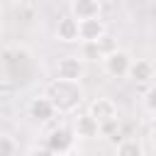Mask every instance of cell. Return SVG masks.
Instances as JSON below:
<instances>
[{
    "label": "cell",
    "instance_id": "5",
    "mask_svg": "<svg viewBox=\"0 0 156 156\" xmlns=\"http://www.w3.org/2000/svg\"><path fill=\"white\" fill-rule=\"evenodd\" d=\"M105 32H107V27L100 20V15L98 17L80 20V41L83 44H100L105 39Z\"/></svg>",
    "mask_w": 156,
    "mask_h": 156
},
{
    "label": "cell",
    "instance_id": "2",
    "mask_svg": "<svg viewBox=\"0 0 156 156\" xmlns=\"http://www.w3.org/2000/svg\"><path fill=\"white\" fill-rule=\"evenodd\" d=\"M132 54L127 49H110L105 56H102V68L107 76L112 78H127L129 76V68H132Z\"/></svg>",
    "mask_w": 156,
    "mask_h": 156
},
{
    "label": "cell",
    "instance_id": "17",
    "mask_svg": "<svg viewBox=\"0 0 156 156\" xmlns=\"http://www.w3.org/2000/svg\"><path fill=\"white\" fill-rule=\"evenodd\" d=\"M7 2H17V0H7Z\"/></svg>",
    "mask_w": 156,
    "mask_h": 156
},
{
    "label": "cell",
    "instance_id": "11",
    "mask_svg": "<svg viewBox=\"0 0 156 156\" xmlns=\"http://www.w3.org/2000/svg\"><path fill=\"white\" fill-rule=\"evenodd\" d=\"M127 78H132L134 83H149L154 78V63L146 61V58H134Z\"/></svg>",
    "mask_w": 156,
    "mask_h": 156
},
{
    "label": "cell",
    "instance_id": "1",
    "mask_svg": "<svg viewBox=\"0 0 156 156\" xmlns=\"http://www.w3.org/2000/svg\"><path fill=\"white\" fill-rule=\"evenodd\" d=\"M49 98L56 102L58 112H71L76 110V105L83 98V90L78 85V80H66V78H56L49 88Z\"/></svg>",
    "mask_w": 156,
    "mask_h": 156
},
{
    "label": "cell",
    "instance_id": "10",
    "mask_svg": "<svg viewBox=\"0 0 156 156\" xmlns=\"http://www.w3.org/2000/svg\"><path fill=\"white\" fill-rule=\"evenodd\" d=\"M100 7H102L100 0H73L71 2V15L76 20H88V17H98Z\"/></svg>",
    "mask_w": 156,
    "mask_h": 156
},
{
    "label": "cell",
    "instance_id": "14",
    "mask_svg": "<svg viewBox=\"0 0 156 156\" xmlns=\"http://www.w3.org/2000/svg\"><path fill=\"white\" fill-rule=\"evenodd\" d=\"M144 102H146V107H149L151 112H156V85H151V88L146 90V98H144Z\"/></svg>",
    "mask_w": 156,
    "mask_h": 156
},
{
    "label": "cell",
    "instance_id": "13",
    "mask_svg": "<svg viewBox=\"0 0 156 156\" xmlns=\"http://www.w3.org/2000/svg\"><path fill=\"white\" fill-rule=\"evenodd\" d=\"M20 151V146H15L12 144V136H0V156H12V154H17Z\"/></svg>",
    "mask_w": 156,
    "mask_h": 156
},
{
    "label": "cell",
    "instance_id": "15",
    "mask_svg": "<svg viewBox=\"0 0 156 156\" xmlns=\"http://www.w3.org/2000/svg\"><path fill=\"white\" fill-rule=\"evenodd\" d=\"M149 139H151V144H154V149H156V127L149 132Z\"/></svg>",
    "mask_w": 156,
    "mask_h": 156
},
{
    "label": "cell",
    "instance_id": "8",
    "mask_svg": "<svg viewBox=\"0 0 156 156\" xmlns=\"http://www.w3.org/2000/svg\"><path fill=\"white\" fill-rule=\"evenodd\" d=\"M88 112H90L100 124H105V122H110V119H117V102H115L112 98H95V100L88 105Z\"/></svg>",
    "mask_w": 156,
    "mask_h": 156
},
{
    "label": "cell",
    "instance_id": "4",
    "mask_svg": "<svg viewBox=\"0 0 156 156\" xmlns=\"http://www.w3.org/2000/svg\"><path fill=\"white\" fill-rule=\"evenodd\" d=\"M73 144H76V132H71L66 127H58L46 136V151L49 154H71Z\"/></svg>",
    "mask_w": 156,
    "mask_h": 156
},
{
    "label": "cell",
    "instance_id": "12",
    "mask_svg": "<svg viewBox=\"0 0 156 156\" xmlns=\"http://www.w3.org/2000/svg\"><path fill=\"white\" fill-rule=\"evenodd\" d=\"M115 151H117L119 156H141V154H144V146H141L136 139H122V141H117Z\"/></svg>",
    "mask_w": 156,
    "mask_h": 156
},
{
    "label": "cell",
    "instance_id": "16",
    "mask_svg": "<svg viewBox=\"0 0 156 156\" xmlns=\"http://www.w3.org/2000/svg\"><path fill=\"white\" fill-rule=\"evenodd\" d=\"M100 2H102V5H107V2H112V0H100Z\"/></svg>",
    "mask_w": 156,
    "mask_h": 156
},
{
    "label": "cell",
    "instance_id": "3",
    "mask_svg": "<svg viewBox=\"0 0 156 156\" xmlns=\"http://www.w3.org/2000/svg\"><path fill=\"white\" fill-rule=\"evenodd\" d=\"M83 76H85V61L80 56L68 54V56H61L56 61V78H66V80H78L80 83Z\"/></svg>",
    "mask_w": 156,
    "mask_h": 156
},
{
    "label": "cell",
    "instance_id": "9",
    "mask_svg": "<svg viewBox=\"0 0 156 156\" xmlns=\"http://www.w3.org/2000/svg\"><path fill=\"white\" fill-rule=\"evenodd\" d=\"M56 39L58 41H66V44L80 41V20H76L73 15L61 17L58 24H56Z\"/></svg>",
    "mask_w": 156,
    "mask_h": 156
},
{
    "label": "cell",
    "instance_id": "6",
    "mask_svg": "<svg viewBox=\"0 0 156 156\" xmlns=\"http://www.w3.org/2000/svg\"><path fill=\"white\" fill-rule=\"evenodd\" d=\"M73 132L78 139H98L100 136V122L90 112H80L73 117Z\"/></svg>",
    "mask_w": 156,
    "mask_h": 156
},
{
    "label": "cell",
    "instance_id": "7",
    "mask_svg": "<svg viewBox=\"0 0 156 156\" xmlns=\"http://www.w3.org/2000/svg\"><path fill=\"white\" fill-rule=\"evenodd\" d=\"M58 112V107H56V102L49 98V95H41V98H34L32 102H29V117L34 119V122H49L54 115Z\"/></svg>",
    "mask_w": 156,
    "mask_h": 156
}]
</instances>
